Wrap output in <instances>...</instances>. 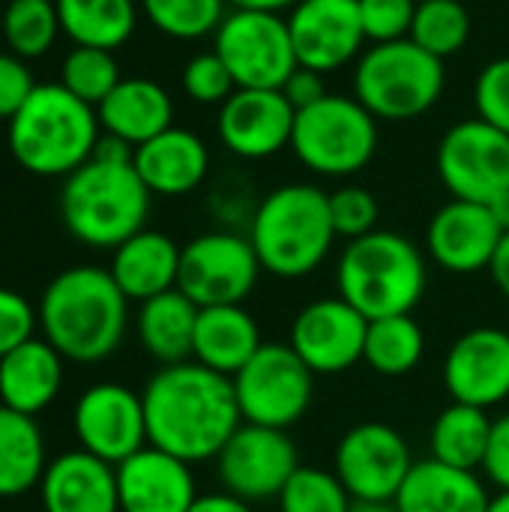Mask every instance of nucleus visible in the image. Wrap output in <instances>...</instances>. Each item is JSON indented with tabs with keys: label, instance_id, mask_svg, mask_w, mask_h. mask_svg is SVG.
I'll use <instances>...</instances> for the list:
<instances>
[{
	"label": "nucleus",
	"instance_id": "f257e3e1",
	"mask_svg": "<svg viewBox=\"0 0 509 512\" xmlns=\"http://www.w3.org/2000/svg\"><path fill=\"white\" fill-rule=\"evenodd\" d=\"M147 441L189 465L216 459L243 426L234 381L201 366H162L144 387Z\"/></svg>",
	"mask_w": 509,
	"mask_h": 512
},
{
	"label": "nucleus",
	"instance_id": "f03ea898",
	"mask_svg": "<svg viewBox=\"0 0 509 512\" xmlns=\"http://www.w3.org/2000/svg\"><path fill=\"white\" fill-rule=\"evenodd\" d=\"M129 321V300L111 270L69 267L51 279L39 303L45 342L66 360L99 363L111 357Z\"/></svg>",
	"mask_w": 509,
	"mask_h": 512
},
{
	"label": "nucleus",
	"instance_id": "7ed1b4c3",
	"mask_svg": "<svg viewBox=\"0 0 509 512\" xmlns=\"http://www.w3.org/2000/svg\"><path fill=\"white\" fill-rule=\"evenodd\" d=\"M99 141L93 105L72 96L63 84H36L9 120V150L15 162L39 177H69Z\"/></svg>",
	"mask_w": 509,
	"mask_h": 512
},
{
	"label": "nucleus",
	"instance_id": "20e7f679",
	"mask_svg": "<svg viewBox=\"0 0 509 512\" xmlns=\"http://www.w3.org/2000/svg\"><path fill=\"white\" fill-rule=\"evenodd\" d=\"M336 228L330 219V195L309 183L273 189L255 210L249 243L261 270L276 279H303L330 255Z\"/></svg>",
	"mask_w": 509,
	"mask_h": 512
},
{
	"label": "nucleus",
	"instance_id": "39448f33",
	"mask_svg": "<svg viewBox=\"0 0 509 512\" xmlns=\"http://www.w3.org/2000/svg\"><path fill=\"white\" fill-rule=\"evenodd\" d=\"M336 285L339 297L369 321L411 315L426 294V261L408 237L372 231L345 246Z\"/></svg>",
	"mask_w": 509,
	"mask_h": 512
},
{
	"label": "nucleus",
	"instance_id": "423d86ee",
	"mask_svg": "<svg viewBox=\"0 0 509 512\" xmlns=\"http://www.w3.org/2000/svg\"><path fill=\"white\" fill-rule=\"evenodd\" d=\"M60 213L69 234L96 249H117L144 231L150 189L132 162L87 159L60 192Z\"/></svg>",
	"mask_w": 509,
	"mask_h": 512
},
{
	"label": "nucleus",
	"instance_id": "0eeeda50",
	"mask_svg": "<svg viewBox=\"0 0 509 512\" xmlns=\"http://www.w3.org/2000/svg\"><path fill=\"white\" fill-rule=\"evenodd\" d=\"M444 93V60L411 39L372 45L354 72V99L375 120H414Z\"/></svg>",
	"mask_w": 509,
	"mask_h": 512
},
{
	"label": "nucleus",
	"instance_id": "6e6552de",
	"mask_svg": "<svg viewBox=\"0 0 509 512\" xmlns=\"http://www.w3.org/2000/svg\"><path fill=\"white\" fill-rule=\"evenodd\" d=\"M291 147L297 159L324 177H348L363 171L378 147L375 117L348 96H324L297 111Z\"/></svg>",
	"mask_w": 509,
	"mask_h": 512
},
{
	"label": "nucleus",
	"instance_id": "1a4fd4ad",
	"mask_svg": "<svg viewBox=\"0 0 509 512\" xmlns=\"http://www.w3.org/2000/svg\"><path fill=\"white\" fill-rule=\"evenodd\" d=\"M231 381L243 423L270 429L300 423L315 396V372L285 342H264Z\"/></svg>",
	"mask_w": 509,
	"mask_h": 512
},
{
	"label": "nucleus",
	"instance_id": "9d476101",
	"mask_svg": "<svg viewBox=\"0 0 509 512\" xmlns=\"http://www.w3.org/2000/svg\"><path fill=\"white\" fill-rule=\"evenodd\" d=\"M213 51L231 69L237 90H282L300 66L288 18L279 12L234 9L219 24Z\"/></svg>",
	"mask_w": 509,
	"mask_h": 512
},
{
	"label": "nucleus",
	"instance_id": "9b49d317",
	"mask_svg": "<svg viewBox=\"0 0 509 512\" xmlns=\"http://www.w3.org/2000/svg\"><path fill=\"white\" fill-rule=\"evenodd\" d=\"M261 273V261L249 237L231 231H210L180 249L177 291L198 309L243 303Z\"/></svg>",
	"mask_w": 509,
	"mask_h": 512
},
{
	"label": "nucleus",
	"instance_id": "f8f14e48",
	"mask_svg": "<svg viewBox=\"0 0 509 512\" xmlns=\"http://www.w3.org/2000/svg\"><path fill=\"white\" fill-rule=\"evenodd\" d=\"M414 459L408 441L387 423H360L336 447V477L354 504H393Z\"/></svg>",
	"mask_w": 509,
	"mask_h": 512
},
{
	"label": "nucleus",
	"instance_id": "ddd939ff",
	"mask_svg": "<svg viewBox=\"0 0 509 512\" xmlns=\"http://www.w3.org/2000/svg\"><path fill=\"white\" fill-rule=\"evenodd\" d=\"M435 162L453 198L489 204L509 189V135L480 117L456 123L441 138Z\"/></svg>",
	"mask_w": 509,
	"mask_h": 512
},
{
	"label": "nucleus",
	"instance_id": "4468645a",
	"mask_svg": "<svg viewBox=\"0 0 509 512\" xmlns=\"http://www.w3.org/2000/svg\"><path fill=\"white\" fill-rule=\"evenodd\" d=\"M297 468L300 456L285 429L255 423H243L216 456V471L225 492L243 501L279 498Z\"/></svg>",
	"mask_w": 509,
	"mask_h": 512
},
{
	"label": "nucleus",
	"instance_id": "2eb2a0df",
	"mask_svg": "<svg viewBox=\"0 0 509 512\" xmlns=\"http://www.w3.org/2000/svg\"><path fill=\"white\" fill-rule=\"evenodd\" d=\"M72 426L81 450L114 468L150 444L144 399L123 384H93L84 390Z\"/></svg>",
	"mask_w": 509,
	"mask_h": 512
},
{
	"label": "nucleus",
	"instance_id": "dca6fc26",
	"mask_svg": "<svg viewBox=\"0 0 509 512\" xmlns=\"http://www.w3.org/2000/svg\"><path fill=\"white\" fill-rule=\"evenodd\" d=\"M369 318L342 297H321L291 324V348L315 375H339L363 360Z\"/></svg>",
	"mask_w": 509,
	"mask_h": 512
},
{
	"label": "nucleus",
	"instance_id": "f3484780",
	"mask_svg": "<svg viewBox=\"0 0 509 512\" xmlns=\"http://www.w3.org/2000/svg\"><path fill=\"white\" fill-rule=\"evenodd\" d=\"M444 387L453 402L495 408L509 399V333L474 327L459 336L444 360Z\"/></svg>",
	"mask_w": 509,
	"mask_h": 512
},
{
	"label": "nucleus",
	"instance_id": "a211bd4d",
	"mask_svg": "<svg viewBox=\"0 0 509 512\" xmlns=\"http://www.w3.org/2000/svg\"><path fill=\"white\" fill-rule=\"evenodd\" d=\"M288 30L297 63L321 75L354 60L366 42L357 0H300Z\"/></svg>",
	"mask_w": 509,
	"mask_h": 512
},
{
	"label": "nucleus",
	"instance_id": "6ab92c4d",
	"mask_svg": "<svg viewBox=\"0 0 509 512\" xmlns=\"http://www.w3.org/2000/svg\"><path fill=\"white\" fill-rule=\"evenodd\" d=\"M501 240L504 228L498 225L492 210L486 204L462 198L444 204L432 216L426 231V246L435 264L459 276L489 270Z\"/></svg>",
	"mask_w": 509,
	"mask_h": 512
},
{
	"label": "nucleus",
	"instance_id": "aec40b11",
	"mask_svg": "<svg viewBox=\"0 0 509 512\" xmlns=\"http://www.w3.org/2000/svg\"><path fill=\"white\" fill-rule=\"evenodd\" d=\"M294 120L282 90H234L219 111V138L243 159H267L291 144Z\"/></svg>",
	"mask_w": 509,
	"mask_h": 512
},
{
	"label": "nucleus",
	"instance_id": "412c9836",
	"mask_svg": "<svg viewBox=\"0 0 509 512\" xmlns=\"http://www.w3.org/2000/svg\"><path fill=\"white\" fill-rule=\"evenodd\" d=\"M120 512H189L195 504L192 465L147 444L114 468Z\"/></svg>",
	"mask_w": 509,
	"mask_h": 512
},
{
	"label": "nucleus",
	"instance_id": "4be33fe9",
	"mask_svg": "<svg viewBox=\"0 0 509 512\" xmlns=\"http://www.w3.org/2000/svg\"><path fill=\"white\" fill-rule=\"evenodd\" d=\"M45 512H120L114 465L75 450L54 459L39 483Z\"/></svg>",
	"mask_w": 509,
	"mask_h": 512
},
{
	"label": "nucleus",
	"instance_id": "5701e85b",
	"mask_svg": "<svg viewBox=\"0 0 509 512\" xmlns=\"http://www.w3.org/2000/svg\"><path fill=\"white\" fill-rule=\"evenodd\" d=\"M138 177L150 195H189L201 186L210 168V153L204 141L189 129H165L156 138L135 147L132 159Z\"/></svg>",
	"mask_w": 509,
	"mask_h": 512
},
{
	"label": "nucleus",
	"instance_id": "b1692460",
	"mask_svg": "<svg viewBox=\"0 0 509 512\" xmlns=\"http://www.w3.org/2000/svg\"><path fill=\"white\" fill-rule=\"evenodd\" d=\"M489 501L492 498L474 471L423 459L414 462L393 507L396 512H486Z\"/></svg>",
	"mask_w": 509,
	"mask_h": 512
},
{
	"label": "nucleus",
	"instance_id": "393cba45",
	"mask_svg": "<svg viewBox=\"0 0 509 512\" xmlns=\"http://www.w3.org/2000/svg\"><path fill=\"white\" fill-rule=\"evenodd\" d=\"M111 276L126 300H150L177 288L180 273V246L162 231H138L114 249Z\"/></svg>",
	"mask_w": 509,
	"mask_h": 512
},
{
	"label": "nucleus",
	"instance_id": "a878e982",
	"mask_svg": "<svg viewBox=\"0 0 509 512\" xmlns=\"http://www.w3.org/2000/svg\"><path fill=\"white\" fill-rule=\"evenodd\" d=\"M261 345L264 342H261L258 321L243 309V303L198 309L195 345H192L195 363L225 378H234L258 354Z\"/></svg>",
	"mask_w": 509,
	"mask_h": 512
},
{
	"label": "nucleus",
	"instance_id": "bb28decb",
	"mask_svg": "<svg viewBox=\"0 0 509 512\" xmlns=\"http://www.w3.org/2000/svg\"><path fill=\"white\" fill-rule=\"evenodd\" d=\"M96 117L108 135H117L126 144L138 147L156 138L159 132L171 129L174 105L162 84L150 78H123L96 105Z\"/></svg>",
	"mask_w": 509,
	"mask_h": 512
},
{
	"label": "nucleus",
	"instance_id": "cd10ccee",
	"mask_svg": "<svg viewBox=\"0 0 509 512\" xmlns=\"http://www.w3.org/2000/svg\"><path fill=\"white\" fill-rule=\"evenodd\" d=\"M63 384V357L45 342L30 339L0 360V405L36 417L45 411Z\"/></svg>",
	"mask_w": 509,
	"mask_h": 512
},
{
	"label": "nucleus",
	"instance_id": "c85d7f7f",
	"mask_svg": "<svg viewBox=\"0 0 509 512\" xmlns=\"http://www.w3.org/2000/svg\"><path fill=\"white\" fill-rule=\"evenodd\" d=\"M198 306L177 288L150 297L138 309V339L141 348L162 366L189 363L195 345Z\"/></svg>",
	"mask_w": 509,
	"mask_h": 512
},
{
	"label": "nucleus",
	"instance_id": "c756f323",
	"mask_svg": "<svg viewBox=\"0 0 509 512\" xmlns=\"http://www.w3.org/2000/svg\"><path fill=\"white\" fill-rule=\"evenodd\" d=\"M45 444L33 417L0 405V498H15L42 483Z\"/></svg>",
	"mask_w": 509,
	"mask_h": 512
},
{
	"label": "nucleus",
	"instance_id": "7c9ffc66",
	"mask_svg": "<svg viewBox=\"0 0 509 512\" xmlns=\"http://www.w3.org/2000/svg\"><path fill=\"white\" fill-rule=\"evenodd\" d=\"M60 30L84 48H120L135 30L132 0H54Z\"/></svg>",
	"mask_w": 509,
	"mask_h": 512
},
{
	"label": "nucleus",
	"instance_id": "2f4dec72",
	"mask_svg": "<svg viewBox=\"0 0 509 512\" xmlns=\"http://www.w3.org/2000/svg\"><path fill=\"white\" fill-rule=\"evenodd\" d=\"M489 438H492V420L486 417V411L453 402L450 408L438 414L432 426V435H429L432 459L462 468V471H477L483 468Z\"/></svg>",
	"mask_w": 509,
	"mask_h": 512
},
{
	"label": "nucleus",
	"instance_id": "473e14b6",
	"mask_svg": "<svg viewBox=\"0 0 509 512\" xmlns=\"http://www.w3.org/2000/svg\"><path fill=\"white\" fill-rule=\"evenodd\" d=\"M426 336L411 315H390L369 321L363 360L372 372L384 378H402L414 372L423 360Z\"/></svg>",
	"mask_w": 509,
	"mask_h": 512
},
{
	"label": "nucleus",
	"instance_id": "72a5a7b5",
	"mask_svg": "<svg viewBox=\"0 0 509 512\" xmlns=\"http://www.w3.org/2000/svg\"><path fill=\"white\" fill-rule=\"evenodd\" d=\"M471 36V15L459 0H423L417 3L411 42L435 57H450L465 48Z\"/></svg>",
	"mask_w": 509,
	"mask_h": 512
},
{
	"label": "nucleus",
	"instance_id": "f704fd0d",
	"mask_svg": "<svg viewBox=\"0 0 509 512\" xmlns=\"http://www.w3.org/2000/svg\"><path fill=\"white\" fill-rule=\"evenodd\" d=\"M60 33L57 3L51 0H9L3 12V39L15 57L45 54Z\"/></svg>",
	"mask_w": 509,
	"mask_h": 512
},
{
	"label": "nucleus",
	"instance_id": "c9c22d12",
	"mask_svg": "<svg viewBox=\"0 0 509 512\" xmlns=\"http://www.w3.org/2000/svg\"><path fill=\"white\" fill-rule=\"evenodd\" d=\"M156 30L174 39H201L225 21V0H141Z\"/></svg>",
	"mask_w": 509,
	"mask_h": 512
},
{
	"label": "nucleus",
	"instance_id": "e433bc0d",
	"mask_svg": "<svg viewBox=\"0 0 509 512\" xmlns=\"http://www.w3.org/2000/svg\"><path fill=\"white\" fill-rule=\"evenodd\" d=\"M120 69L111 51L105 48H84L75 45L66 60H63V78L60 84L78 96L87 105H99L117 84H120Z\"/></svg>",
	"mask_w": 509,
	"mask_h": 512
},
{
	"label": "nucleus",
	"instance_id": "4c0bfd02",
	"mask_svg": "<svg viewBox=\"0 0 509 512\" xmlns=\"http://www.w3.org/2000/svg\"><path fill=\"white\" fill-rule=\"evenodd\" d=\"M279 512H351L354 501L336 474L321 468H297L279 492Z\"/></svg>",
	"mask_w": 509,
	"mask_h": 512
},
{
	"label": "nucleus",
	"instance_id": "58836bf2",
	"mask_svg": "<svg viewBox=\"0 0 509 512\" xmlns=\"http://www.w3.org/2000/svg\"><path fill=\"white\" fill-rule=\"evenodd\" d=\"M330 219L336 228V237H345L348 243L357 237H366L378 231V201L363 186H345L330 195Z\"/></svg>",
	"mask_w": 509,
	"mask_h": 512
},
{
	"label": "nucleus",
	"instance_id": "ea45409f",
	"mask_svg": "<svg viewBox=\"0 0 509 512\" xmlns=\"http://www.w3.org/2000/svg\"><path fill=\"white\" fill-rule=\"evenodd\" d=\"M357 9H360L363 33L375 45L399 42L411 36V24L417 12L414 0H357Z\"/></svg>",
	"mask_w": 509,
	"mask_h": 512
},
{
	"label": "nucleus",
	"instance_id": "a19ab883",
	"mask_svg": "<svg viewBox=\"0 0 509 512\" xmlns=\"http://www.w3.org/2000/svg\"><path fill=\"white\" fill-rule=\"evenodd\" d=\"M183 90L195 102L216 105V102L231 99V93L237 90V81H234L231 69L225 66V60L216 51H210V54H198L186 63Z\"/></svg>",
	"mask_w": 509,
	"mask_h": 512
},
{
	"label": "nucleus",
	"instance_id": "79ce46f5",
	"mask_svg": "<svg viewBox=\"0 0 509 512\" xmlns=\"http://www.w3.org/2000/svg\"><path fill=\"white\" fill-rule=\"evenodd\" d=\"M474 102L480 120L509 135V57L492 60L474 87Z\"/></svg>",
	"mask_w": 509,
	"mask_h": 512
},
{
	"label": "nucleus",
	"instance_id": "37998d69",
	"mask_svg": "<svg viewBox=\"0 0 509 512\" xmlns=\"http://www.w3.org/2000/svg\"><path fill=\"white\" fill-rule=\"evenodd\" d=\"M36 312L33 306L9 288H0V360L33 339Z\"/></svg>",
	"mask_w": 509,
	"mask_h": 512
},
{
	"label": "nucleus",
	"instance_id": "c03bdc74",
	"mask_svg": "<svg viewBox=\"0 0 509 512\" xmlns=\"http://www.w3.org/2000/svg\"><path fill=\"white\" fill-rule=\"evenodd\" d=\"M33 78L30 69L21 63V57L15 54H0V117L12 120L18 114V108L27 102V96L33 93Z\"/></svg>",
	"mask_w": 509,
	"mask_h": 512
},
{
	"label": "nucleus",
	"instance_id": "a18cd8bd",
	"mask_svg": "<svg viewBox=\"0 0 509 512\" xmlns=\"http://www.w3.org/2000/svg\"><path fill=\"white\" fill-rule=\"evenodd\" d=\"M483 471L501 492H509V414L492 423V438H489V450L483 459Z\"/></svg>",
	"mask_w": 509,
	"mask_h": 512
},
{
	"label": "nucleus",
	"instance_id": "49530a36",
	"mask_svg": "<svg viewBox=\"0 0 509 512\" xmlns=\"http://www.w3.org/2000/svg\"><path fill=\"white\" fill-rule=\"evenodd\" d=\"M282 93L288 96V102L294 105V111H303V108H309V105H315V102H321L327 96L321 72L306 69V66H297L291 72V78L282 84Z\"/></svg>",
	"mask_w": 509,
	"mask_h": 512
},
{
	"label": "nucleus",
	"instance_id": "de8ad7c7",
	"mask_svg": "<svg viewBox=\"0 0 509 512\" xmlns=\"http://www.w3.org/2000/svg\"><path fill=\"white\" fill-rule=\"evenodd\" d=\"M189 512H252L249 501L231 495V492H216V495H198Z\"/></svg>",
	"mask_w": 509,
	"mask_h": 512
},
{
	"label": "nucleus",
	"instance_id": "09e8293b",
	"mask_svg": "<svg viewBox=\"0 0 509 512\" xmlns=\"http://www.w3.org/2000/svg\"><path fill=\"white\" fill-rule=\"evenodd\" d=\"M489 273H492V282L498 285V291L509 300V231L504 234V240H501V246L489 264Z\"/></svg>",
	"mask_w": 509,
	"mask_h": 512
},
{
	"label": "nucleus",
	"instance_id": "8fccbe9b",
	"mask_svg": "<svg viewBox=\"0 0 509 512\" xmlns=\"http://www.w3.org/2000/svg\"><path fill=\"white\" fill-rule=\"evenodd\" d=\"M234 3V9H255V12H282V9H294L300 0H228Z\"/></svg>",
	"mask_w": 509,
	"mask_h": 512
},
{
	"label": "nucleus",
	"instance_id": "3c124183",
	"mask_svg": "<svg viewBox=\"0 0 509 512\" xmlns=\"http://www.w3.org/2000/svg\"><path fill=\"white\" fill-rule=\"evenodd\" d=\"M486 207L492 210V216L498 219V225H501V228H504V234H507L509 231V189L507 192H501L495 201H489Z\"/></svg>",
	"mask_w": 509,
	"mask_h": 512
},
{
	"label": "nucleus",
	"instance_id": "603ef678",
	"mask_svg": "<svg viewBox=\"0 0 509 512\" xmlns=\"http://www.w3.org/2000/svg\"><path fill=\"white\" fill-rule=\"evenodd\" d=\"M486 512H509V492H501L489 501V510Z\"/></svg>",
	"mask_w": 509,
	"mask_h": 512
},
{
	"label": "nucleus",
	"instance_id": "864d4df0",
	"mask_svg": "<svg viewBox=\"0 0 509 512\" xmlns=\"http://www.w3.org/2000/svg\"><path fill=\"white\" fill-rule=\"evenodd\" d=\"M351 512H396L393 504H354Z\"/></svg>",
	"mask_w": 509,
	"mask_h": 512
},
{
	"label": "nucleus",
	"instance_id": "5fc2aeb1",
	"mask_svg": "<svg viewBox=\"0 0 509 512\" xmlns=\"http://www.w3.org/2000/svg\"><path fill=\"white\" fill-rule=\"evenodd\" d=\"M414 3H423V0H414Z\"/></svg>",
	"mask_w": 509,
	"mask_h": 512
}]
</instances>
